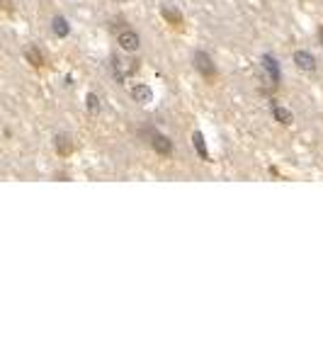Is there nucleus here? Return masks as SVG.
<instances>
[{
	"mask_svg": "<svg viewBox=\"0 0 323 364\" xmlns=\"http://www.w3.org/2000/svg\"><path fill=\"white\" fill-rule=\"evenodd\" d=\"M161 15L168 19V22H172V24H180V22H182L180 12H177V10H172L170 5H163V7H161Z\"/></svg>",
	"mask_w": 323,
	"mask_h": 364,
	"instance_id": "13",
	"label": "nucleus"
},
{
	"mask_svg": "<svg viewBox=\"0 0 323 364\" xmlns=\"http://www.w3.org/2000/svg\"><path fill=\"white\" fill-rule=\"evenodd\" d=\"M117 39H119V46H122L124 51H136L139 44H141V39H139V34H136L134 29H122Z\"/></svg>",
	"mask_w": 323,
	"mask_h": 364,
	"instance_id": "5",
	"label": "nucleus"
},
{
	"mask_svg": "<svg viewBox=\"0 0 323 364\" xmlns=\"http://www.w3.org/2000/svg\"><path fill=\"white\" fill-rule=\"evenodd\" d=\"M294 63L302 71H316V58L309 54V51H294Z\"/></svg>",
	"mask_w": 323,
	"mask_h": 364,
	"instance_id": "6",
	"label": "nucleus"
},
{
	"mask_svg": "<svg viewBox=\"0 0 323 364\" xmlns=\"http://www.w3.org/2000/svg\"><path fill=\"white\" fill-rule=\"evenodd\" d=\"M194 66H197V71L202 73L204 78H214V75H216V68H214L211 58L204 54V51H197V54H194Z\"/></svg>",
	"mask_w": 323,
	"mask_h": 364,
	"instance_id": "4",
	"label": "nucleus"
},
{
	"mask_svg": "<svg viewBox=\"0 0 323 364\" xmlns=\"http://www.w3.org/2000/svg\"><path fill=\"white\" fill-rule=\"evenodd\" d=\"M132 97L136 100V102H141V105H146V102H151L153 92L149 85H134L132 88Z\"/></svg>",
	"mask_w": 323,
	"mask_h": 364,
	"instance_id": "8",
	"label": "nucleus"
},
{
	"mask_svg": "<svg viewBox=\"0 0 323 364\" xmlns=\"http://www.w3.org/2000/svg\"><path fill=\"white\" fill-rule=\"evenodd\" d=\"M134 71H136V61H124V58H119V56L112 58V73H114V78H117V83H124L127 75Z\"/></svg>",
	"mask_w": 323,
	"mask_h": 364,
	"instance_id": "1",
	"label": "nucleus"
},
{
	"mask_svg": "<svg viewBox=\"0 0 323 364\" xmlns=\"http://www.w3.org/2000/svg\"><path fill=\"white\" fill-rule=\"evenodd\" d=\"M85 105H88V112L90 114H100V100H97V95H88V100H85Z\"/></svg>",
	"mask_w": 323,
	"mask_h": 364,
	"instance_id": "14",
	"label": "nucleus"
},
{
	"mask_svg": "<svg viewBox=\"0 0 323 364\" xmlns=\"http://www.w3.org/2000/svg\"><path fill=\"white\" fill-rule=\"evenodd\" d=\"M192 144H194V148H197V156H199L202 161H209V151H207L204 134H202V131H194V134H192Z\"/></svg>",
	"mask_w": 323,
	"mask_h": 364,
	"instance_id": "7",
	"label": "nucleus"
},
{
	"mask_svg": "<svg viewBox=\"0 0 323 364\" xmlns=\"http://www.w3.org/2000/svg\"><path fill=\"white\" fill-rule=\"evenodd\" d=\"M56 151L61 153V156H68V153L73 151V144H71V139H68V136H63V134H61V136H56Z\"/></svg>",
	"mask_w": 323,
	"mask_h": 364,
	"instance_id": "12",
	"label": "nucleus"
},
{
	"mask_svg": "<svg viewBox=\"0 0 323 364\" xmlns=\"http://www.w3.org/2000/svg\"><path fill=\"white\" fill-rule=\"evenodd\" d=\"M319 36H321V46H323V29H321V32H319Z\"/></svg>",
	"mask_w": 323,
	"mask_h": 364,
	"instance_id": "16",
	"label": "nucleus"
},
{
	"mask_svg": "<svg viewBox=\"0 0 323 364\" xmlns=\"http://www.w3.org/2000/svg\"><path fill=\"white\" fill-rule=\"evenodd\" d=\"M149 134H151V146L156 153H161V156H170L172 153V144L168 136H163V134H158L156 129H149Z\"/></svg>",
	"mask_w": 323,
	"mask_h": 364,
	"instance_id": "2",
	"label": "nucleus"
},
{
	"mask_svg": "<svg viewBox=\"0 0 323 364\" xmlns=\"http://www.w3.org/2000/svg\"><path fill=\"white\" fill-rule=\"evenodd\" d=\"M51 27H54V32H56V36H68V32H71V27H68V22H66V17H54V22H51Z\"/></svg>",
	"mask_w": 323,
	"mask_h": 364,
	"instance_id": "10",
	"label": "nucleus"
},
{
	"mask_svg": "<svg viewBox=\"0 0 323 364\" xmlns=\"http://www.w3.org/2000/svg\"><path fill=\"white\" fill-rule=\"evenodd\" d=\"M260 63H263L265 73L270 75V85H272V88H277V85H280V63H277V58H275V56H270V54H265Z\"/></svg>",
	"mask_w": 323,
	"mask_h": 364,
	"instance_id": "3",
	"label": "nucleus"
},
{
	"mask_svg": "<svg viewBox=\"0 0 323 364\" xmlns=\"http://www.w3.org/2000/svg\"><path fill=\"white\" fill-rule=\"evenodd\" d=\"M24 56H27V61L32 63V66H44V56H41V51H39L37 46H29L27 51H24Z\"/></svg>",
	"mask_w": 323,
	"mask_h": 364,
	"instance_id": "11",
	"label": "nucleus"
},
{
	"mask_svg": "<svg viewBox=\"0 0 323 364\" xmlns=\"http://www.w3.org/2000/svg\"><path fill=\"white\" fill-rule=\"evenodd\" d=\"M272 117H275L280 124H292V122H294L292 112H289V109H285V107H280V105H275V107H272Z\"/></svg>",
	"mask_w": 323,
	"mask_h": 364,
	"instance_id": "9",
	"label": "nucleus"
},
{
	"mask_svg": "<svg viewBox=\"0 0 323 364\" xmlns=\"http://www.w3.org/2000/svg\"><path fill=\"white\" fill-rule=\"evenodd\" d=\"M0 2H2V7H5V10H12V5H10V0H0Z\"/></svg>",
	"mask_w": 323,
	"mask_h": 364,
	"instance_id": "15",
	"label": "nucleus"
}]
</instances>
